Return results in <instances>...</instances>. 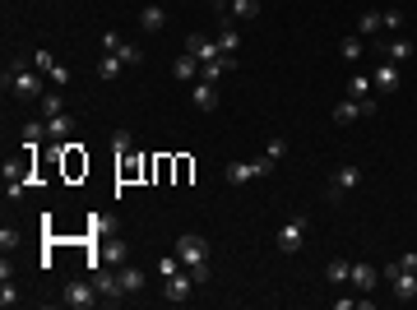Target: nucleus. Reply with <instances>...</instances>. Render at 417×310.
Returning <instances> with one entry per match:
<instances>
[{
  "mask_svg": "<svg viewBox=\"0 0 417 310\" xmlns=\"http://www.w3.org/2000/svg\"><path fill=\"white\" fill-rule=\"evenodd\" d=\"M195 287H200V282L190 278V269H181V273H172V278H167V292H163V296H167L172 306H181V301L195 292Z\"/></svg>",
  "mask_w": 417,
  "mask_h": 310,
  "instance_id": "obj_10",
  "label": "nucleus"
},
{
  "mask_svg": "<svg viewBox=\"0 0 417 310\" xmlns=\"http://www.w3.org/2000/svg\"><path fill=\"white\" fill-rule=\"evenodd\" d=\"M121 56H116V51H107V56H102V61H98V79H116L121 75Z\"/></svg>",
  "mask_w": 417,
  "mask_h": 310,
  "instance_id": "obj_24",
  "label": "nucleus"
},
{
  "mask_svg": "<svg viewBox=\"0 0 417 310\" xmlns=\"http://www.w3.org/2000/svg\"><path fill=\"white\" fill-rule=\"evenodd\" d=\"M0 246H5V250L19 246V232H15V227H5V232H0Z\"/></svg>",
  "mask_w": 417,
  "mask_h": 310,
  "instance_id": "obj_41",
  "label": "nucleus"
},
{
  "mask_svg": "<svg viewBox=\"0 0 417 310\" xmlns=\"http://www.w3.org/2000/svg\"><path fill=\"white\" fill-rule=\"evenodd\" d=\"M116 56H121L125 65H139V61H144V51H139L135 42H121V51H116Z\"/></svg>",
  "mask_w": 417,
  "mask_h": 310,
  "instance_id": "obj_34",
  "label": "nucleus"
},
{
  "mask_svg": "<svg viewBox=\"0 0 417 310\" xmlns=\"http://www.w3.org/2000/svg\"><path fill=\"white\" fill-rule=\"evenodd\" d=\"M185 51H190V56H195V61H218V56H223V51H218V42H204V37H185Z\"/></svg>",
  "mask_w": 417,
  "mask_h": 310,
  "instance_id": "obj_15",
  "label": "nucleus"
},
{
  "mask_svg": "<svg viewBox=\"0 0 417 310\" xmlns=\"http://www.w3.org/2000/svg\"><path fill=\"white\" fill-rule=\"evenodd\" d=\"M10 88H15L19 102H37V97L46 93V88H42V75H33L28 61H10V70H5V93H10Z\"/></svg>",
  "mask_w": 417,
  "mask_h": 310,
  "instance_id": "obj_2",
  "label": "nucleus"
},
{
  "mask_svg": "<svg viewBox=\"0 0 417 310\" xmlns=\"http://www.w3.org/2000/svg\"><path fill=\"white\" fill-rule=\"evenodd\" d=\"M232 14L237 19H255L260 14V0H232Z\"/></svg>",
  "mask_w": 417,
  "mask_h": 310,
  "instance_id": "obj_32",
  "label": "nucleus"
},
{
  "mask_svg": "<svg viewBox=\"0 0 417 310\" xmlns=\"http://www.w3.org/2000/svg\"><path fill=\"white\" fill-rule=\"evenodd\" d=\"M70 130H75V116H70V111H61V116H46V135H51L56 144L70 139Z\"/></svg>",
  "mask_w": 417,
  "mask_h": 310,
  "instance_id": "obj_14",
  "label": "nucleus"
},
{
  "mask_svg": "<svg viewBox=\"0 0 417 310\" xmlns=\"http://www.w3.org/2000/svg\"><path fill=\"white\" fill-rule=\"evenodd\" d=\"M371 88H376L380 97L399 93V65H394V61H385L380 70H376V75H371Z\"/></svg>",
  "mask_w": 417,
  "mask_h": 310,
  "instance_id": "obj_11",
  "label": "nucleus"
},
{
  "mask_svg": "<svg viewBox=\"0 0 417 310\" xmlns=\"http://www.w3.org/2000/svg\"><path fill=\"white\" fill-rule=\"evenodd\" d=\"M0 306L10 310V306H19V292H15V282L5 278V287H0Z\"/></svg>",
  "mask_w": 417,
  "mask_h": 310,
  "instance_id": "obj_36",
  "label": "nucleus"
},
{
  "mask_svg": "<svg viewBox=\"0 0 417 310\" xmlns=\"http://www.w3.org/2000/svg\"><path fill=\"white\" fill-rule=\"evenodd\" d=\"M380 23H385L389 32H399L403 28V14H399V10H385V14H380Z\"/></svg>",
  "mask_w": 417,
  "mask_h": 310,
  "instance_id": "obj_39",
  "label": "nucleus"
},
{
  "mask_svg": "<svg viewBox=\"0 0 417 310\" xmlns=\"http://www.w3.org/2000/svg\"><path fill=\"white\" fill-rule=\"evenodd\" d=\"M176 255H181V264H200L209 260V241L200 232H181L176 236Z\"/></svg>",
  "mask_w": 417,
  "mask_h": 310,
  "instance_id": "obj_6",
  "label": "nucleus"
},
{
  "mask_svg": "<svg viewBox=\"0 0 417 310\" xmlns=\"http://www.w3.org/2000/svg\"><path fill=\"white\" fill-rule=\"evenodd\" d=\"M237 47H241V32L232 28V19H228L223 32H218V51H223V56H237Z\"/></svg>",
  "mask_w": 417,
  "mask_h": 310,
  "instance_id": "obj_20",
  "label": "nucleus"
},
{
  "mask_svg": "<svg viewBox=\"0 0 417 310\" xmlns=\"http://www.w3.org/2000/svg\"><path fill=\"white\" fill-rule=\"evenodd\" d=\"M190 171H195V162H190V157H176V181H181V186H185V181H190Z\"/></svg>",
  "mask_w": 417,
  "mask_h": 310,
  "instance_id": "obj_37",
  "label": "nucleus"
},
{
  "mask_svg": "<svg viewBox=\"0 0 417 310\" xmlns=\"http://www.w3.org/2000/svg\"><path fill=\"white\" fill-rule=\"evenodd\" d=\"M46 79H51V84H56V88H65V84H70V79H75V75H70V70H65V65H56V70H51V75H46Z\"/></svg>",
  "mask_w": 417,
  "mask_h": 310,
  "instance_id": "obj_40",
  "label": "nucleus"
},
{
  "mask_svg": "<svg viewBox=\"0 0 417 310\" xmlns=\"http://www.w3.org/2000/svg\"><path fill=\"white\" fill-rule=\"evenodd\" d=\"M116 273H121V292H125V296L144 292V269H135V264H121Z\"/></svg>",
  "mask_w": 417,
  "mask_h": 310,
  "instance_id": "obj_17",
  "label": "nucleus"
},
{
  "mask_svg": "<svg viewBox=\"0 0 417 310\" xmlns=\"http://www.w3.org/2000/svg\"><path fill=\"white\" fill-rule=\"evenodd\" d=\"M357 116H367V111L357 107L353 97H348V102H339V107H334V125H353V121H357Z\"/></svg>",
  "mask_w": 417,
  "mask_h": 310,
  "instance_id": "obj_22",
  "label": "nucleus"
},
{
  "mask_svg": "<svg viewBox=\"0 0 417 310\" xmlns=\"http://www.w3.org/2000/svg\"><path fill=\"white\" fill-rule=\"evenodd\" d=\"M61 176L65 181H84L89 176V153H84V144H61Z\"/></svg>",
  "mask_w": 417,
  "mask_h": 310,
  "instance_id": "obj_3",
  "label": "nucleus"
},
{
  "mask_svg": "<svg viewBox=\"0 0 417 310\" xmlns=\"http://www.w3.org/2000/svg\"><path fill=\"white\" fill-rule=\"evenodd\" d=\"M190 107H195V111H214L218 107V84L195 79V88H190Z\"/></svg>",
  "mask_w": 417,
  "mask_h": 310,
  "instance_id": "obj_12",
  "label": "nucleus"
},
{
  "mask_svg": "<svg viewBox=\"0 0 417 310\" xmlns=\"http://www.w3.org/2000/svg\"><path fill=\"white\" fill-rule=\"evenodd\" d=\"M348 282H353L357 292H371V287L380 282V273H376V264H353V273H348Z\"/></svg>",
  "mask_w": 417,
  "mask_h": 310,
  "instance_id": "obj_13",
  "label": "nucleus"
},
{
  "mask_svg": "<svg viewBox=\"0 0 417 310\" xmlns=\"http://www.w3.org/2000/svg\"><path fill=\"white\" fill-rule=\"evenodd\" d=\"M98 260H102V264H116V269H121V264L130 260V246H125V241H107V246L98 250Z\"/></svg>",
  "mask_w": 417,
  "mask_h": 310,
  "instance_id": "obj_18",
  "label": "nucleus"
},
{
  "mask_svg": "<svg viewBox=\"0 0 417 310\" xmlns=\"http://www.w3.org/2000/svg\"><path fill=\"white\" fill-rule=\"evenodd\" d=\"M339 56H343L348 65L362 61V37H343V42H339Z\"/></svg>",
  "mask_w": 417,
  "mask_h": 310,
  "instance_id": "obj_28",
  "label": "nucleus"
},
{
  "mask_svg": "<svg viewBox=\"0 0 417 310\" xmlns=\"http://www.w3.org/2000/svg\"><path fill=\"white\" fill-rule=\"evenodd\" d=\"M185 264H181V255H172V260H158V273H163V278H172V273H181Z\"/></svg>",
  "mask_w": 417,
  "mask_h": 310,
  "instance_id": "obj_35",
  "label": "nucleus"
},
{
  "mask_svg": "<svg viewBox=\"0 0 417 310\" xmlns=\"http://www.w3.org/2000/svg\"><path fill=\"white\" fill-rule=\"evenodd\" d=\"M357 181H362V167H357V162H343V167L334 171V176H329V200L348 195V190H353Z\"/></svg>",
  "mask_w": 417,
  "mask_h": 310,
  "instance_id": "obj_8",
  "label": "nucleus"
},
{
  "mask_svg": "<svg viewBox=\"0 0 417 310\" xmlns=\"http://www.w3.org/2000/svg\"><path fill=\"white\" fill-rule=\"evenodd\" d=\"M111 148H116V157L130 153V148H135V144H130V130H116V135H111Z\"/></svg>",
  "mask_w": 417,
  "mask_h": 310,
  "instance_id": "obj_33",
  "label": "nucleus"
},
{
  "mask_svg": "<svg viewBox=\"0 0 417 310\" xmlns=\"http://www.w3.org/2000/svg\"><path fill=\"white\" fill-rule=\"evenodd\" d=\"M93 287H98L102 296H116V292H121V273H107V269H98V273H93Z\"/></svg>",
  "mask_w": 417,
  "mask_h": 310,
  "instance_id": "obj_19",
  "label": "nucleus"
},
{
  "mask_svg": "<svg viewBox=\"0 0 417 310\" xmlns=\"http://www.w3.org/2000/svg\"><path fill=\"white\" fill-rule=\"evenodd\" d=\"M413 51H417V47L408 42V37H389V61H394V65H403Z\"/></svg>",
  "mask_w": 417,
  "mask_h": 310,
  "instance_id": "obj_23",
  "label": "nucleus"
},
{
  "mask_svg": "<svg viewBox=\"0 0 417 310\" xmlns=\"http://www.w3.org/2000/svg\"><path fill=\"white\" fill-rule=\"evenodd\" d=\"M61 111H65V93H61V88L42 93V116H61Z\"/></svg>",
  "mask_w": 417,
  "mask_h": 310,
  "instance_id": "obj_25",
  "label": "nucleus"
},
{
  "mask_svg": "<svg viewBox=\"0 0 417 310\" xmlns=\"http://www.w3.org/2000/svg\"><path fill=\"white\" fill-rule=\"evenodd\" d=\"M274 246L283 250V255H297V250L306 246V217H288V222H283V227H278Z\"/></svg>",
  "mask_w": 417,
  "mask_h": 310,
  "instance_id": "obj_4",
  "label": "nucleus"
},
{
  "mask_svg": "<svg viewBox=\"0 0 417 310\" xmlns=\"http://www.w3.org/2000/svg\"><path fill=\"white\" fill-rule=\"evenodd\" d=\"M46 139V116H42V121H28V125H24V144H42Z\"/></svg>",
  "mask_w": 417,
  "mask_h": 310,
  "instance_id": "obj_29",
  "label": "nucleus"
},
{
  "mask_svg": "<svg viewBox=\"0 0 417 310\" xmlns=\"http://www.w3.org/2000/svg\"><path fill=\"white\" fill-rule=\"evenodd\" d=\"M163 23H167V14H163L158 5H149V10H139V28H144V32H158Z\"/></svg>",
  "mask_w": 417,
  "mask_h": 310,
  "instance_id": "obj_21",
  "label": "nucleus"
},
{
  "mask_svg": "<svg viewBox=\"0 0 417 310\" xmlns=\"http://www.w3.org/2000/svg\"><path fill=\"white\" fill-rule=\"evenodd\" d=\"M154 176H158V181L176 176V157H167V153H163V157H154Z\"/></svg>",
  "mask_w": 417,
  "mask_h": 310,
  "instance_id": "obj_31",
  "label": "nucleus"
},
{
  "mask_svg": "<svg viewBox=\"0 0 417 310\" xmlns=\"http://www.w3.org/2000/svg\"><path fill=\"white\" fill-rule=\"evenodd\" d=\"M102 51H121V37L116 32H102Z\"/></svg>",
  "mask_w": 417,
  "mask_h": 310,
  "instance_id": "obj_43",
  "label": "nucleus"
},
{
  "mask_svg": "<svg viewBox=\"0 0 417 310\" xmlns=\"http://www.w3.org/2000/svg\"><path fill=\"white\" fill-rule=\"evenodd\" d=\"M399 269H408V273H417V250H408V255H399Z\"/></svg>",
  "mask_w": 417,
  "mask_h": 310,
  "instance_id": "obj_42",
  "label": "nucleus"
},
{
  "mask_svg": "<svg viewBox=\"0 0 417 310\" xmlns=\"http://www.w3.org/2000/svg\"><path fill=\"white\" fill-rule=\"evenodd\" d=\"M264 171H274L269 157H255V162H228V181L232 186H246V181H260Z\"/></svg>",
  "mask_w": 417,
  "mask_h": 310,
  "instance_id": "obj_5",
  "label": "nucleus"
},
{
  "mask_svg": "<svg viewBox=\"0 0 417 310\" xmlns=\"http://www.w3.org/2000/svg\"><path fill=\"white\" fill-rule=\"evenodd\" d=\"M56 65H61V61H56V56H51V51H33V70H42V75H51V70H56Z\"/></svg>",
  "mask_w": 417,
  "mask_h": 310,
  "instance_id": "obj_30",
  "label": "nucleus"
},
{
  "mask_svg": "<svg viewBox=\"0 0 417 310\" xmlns=\"http://www.w3.org/2000/svg\"><path fill=\"white\" fill-rule=\"evenodd\" d=\"M288 153V139H269V148H264V157H269V162H278V157Z\"/></svg>",
  "mask_w": 417,
  "mask_h": 310,
  "instance_id": "obj_38",
  "label": "nucleus"
},
{
  "mask_svg": "<svg viewBox=\"0 0 417 310\" xmlns=\"http://www.w3.org/2000/svg\"><path fill=\"white\" fill-rule=\"evenodd\" d=\"M348 273H353V264H348V260H329V264H324V278H329V282H348Z\"/></svg>",
  "mask_w": 417,
  "mask_h": 310,
  "instance_id": "obj_26",
  "label": "nucleus"
},
{
  "mask_svg": "<svg viewBox=\"0 0 417 310\" xmlns=\"http://www.w3.org/2000/svg\"><path fill=\"white\" fill-rule=\"evenodd\" d=\"M37 157H42V144H24V153L15 162H5V195L19 200L24 190L37 181Z\"/></svg>",
  "mask_w": 417,
  "mask_h": 310,
  "instance_id": "obj_1",
  "label": "nucleus"
},
{
  "mask_svg": "<svg viewBox=\"0 0 417 310\" xmlns=\"http://www.w3.org/2000/svg\"><path fill=\"white\" fill-rule=\"evenodd\" d=\"M61 301L70 310H89V306H98V287H93V282H70Z\"/></svg>",
  "mask_w": 417,
  "mask_h": 310,
  "instance_id": "obj_9",
  "label": "nucleus"
},
{
  "mask_svg": "<svg viewBox=\"0 0 417 310\" xmlns=\"http://www.w3.org/2000/svg\"><path fill=\"white\" fill-rule=\"evenodd\" d=\"M172 79H185V84H190V79H200V61H195L190 51H181V56L172 61Z\"/></svg>",
  "mask_w": 417,
  "mask_h": 310,
  "instance_id": "obj_16",
  "label": "nucleus"
},
{
  "mask_svg": "<svg viewBox=\"0 0 417 310\" xmlns=\"http://www.w3.org/2000/svg\"><path fill=\"white\" fill-rule=\"evenodd\" d=\"M385 278L394 282V296H399V301H413V296H417V273L399 269V260H394V264H385Z\"/></svg>",
  "mask_w": 417,
  "mask_h": 310,
  "instance_id": "obj_7",
  "label": "nucleus"
},
{
  "mask_svg": "<svg viewBox=\"0 0 417 310\" xmlns=\"http://www.w3.org/2000/svg\"><path fill=\"white\" fill-rule=\"evenodd\" d=\"M385 28V23H380V10H367V14L357 19V32H362V37H371V32H380Z\"/></svg>",
  "mask_w": 417,
  "mask_h": 310,
  "instance_id": "obj_27",
  "label": "nucleus"
}]
</instances>
